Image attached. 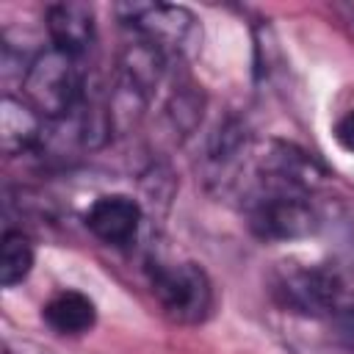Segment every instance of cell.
Segmentation results:
<instances>
[{"instance_id":"1","label":"cell","mask_w":354,"mask_h":354,"mask_svg":"<svg viewBox=\"0 0 354 354\" xmlns=\"http://www.w3.org/2000/svg\"><path fill=\"white\" fill-rule=\"evenodd\" d=\"M25 105L44 119H64L83 102V69L80 58L47 47L41 50L22 75Z\"/></svg>"},{"instance_id":"2","label":"cell","mask_w":354,"mask_h":354,"mask_svg":"<svg viewBox=\"0 0 354 354\" xmlns=\"http://www.w3.org/2000/svg\"><path fill=\"white\" fill-rule=\"evenodd\" d=\"M318 218L310 202V191L263 180L249 205V227L263 241H296L315 230Z\"/></svg>"},{"instance_id":"3","label":"cell","mask_w":354,"mask_h":354,"mask_svg":"<svg viewBox=\"0 0 354 354\" xmlns=\"http://www.w3.org/2000/svg\"><path fill=\"white\" fill-rule=\"evenodd\" d=\"M152 293L177 324H202L213 310V285L196 263H163L152 271Z\"/></svg>"},{"instance_id":"4","label":"cell","mask_w":354,"mask_h":354,"mask_svg":"<svg viewBox=\"0 0 354 354\" xmlns=\"http://www.w3.org/2000/svg\"><path fill=\"white\" fill-rule=\"evenodd\" d=\"M274 299L299 315H326L340 304L343 285L332 268L288 263L274 274Z\"/></svg>"},{"instance_id":"5","label":"cell","mask_w":354,"mask_h":354,"mask_svg":"<svg viewBox=\"0 0 354 354\" xmlns=\"http://www.w3.org/2000/svg\"><path fill=\"white\" fill-rule=\"evenodd\" d=\"M119 19L133 30L136 39L152 44L155 50H185L196 33V17L183 6L166 3H122L116 6Z\"/></svg>"},{"instance_id":"6","label":"cell","mask_w":354,"mask_h":354,"mask_svg":"<svg viewBox=\"0 0 354 354\" xmlns=\"http://www.w3.org/2000/svg\"><path fill=\"white\" fill-rule=\"evenodd\" d=\"M86 227L105 246H130L141 230V205L127 194H105L91 202Z\"/></svg>"},{"instance_id":"7","label":"cell","mask_w":354,"mask_h":354,"mask_svg":"<svg viewBox=\"0 0 354 354\" xmlns=\"http://www.w3.org/2000/svg\"><path fill=\"white\" fill-rule=\"evenodd\" d=\"M53 47L80 58L94 41V11L83 3H55L47 8Z\"/></svg>"},{"instance_id":"8","label":"cell","mask_w":354,"mask_h":354,"mask_svg":"<svg viewBox=\"0 0 354 354\" xmlns=\"http://www.w3.org/2000/svg\"><path fill=\"white\" fill-rule=\"evenodd\" d=\"M44 321L58 335H83L94 326L97 307L80 290H58L44 304Z\"/></svg>"},{"instance_id":"9","label":"cell","mask_w":354,"mask_h":354,"mask_svg":"<svg viewBox=\"0 0 354 354\" xmlns=\"http://www.w3.org/2000/svg\"><path fill=\"white\" fill-rule=\"evenodd\" d=\"M39 113L25 105V102H17L11 97L3 100V111H0V133H3V149L8 155L14 152H25L28 147H33L41 136V127H39Z\"/></svg>"},{"instance_id":"10","label":"cell","mask_w":354,"mask_h":354,"mask_svg":"<svg viewBox=\"0 0 354 354\" xmlns=\"http://www.w3.org/2000/svg\"><path fill=\"white\" fill-rule=\"evenodd\" d=\"M33 268V246L19 230H6L0 249V282L6 288L22 282Z\"/></svg>"},{"instance_id":"11","label":"cell","mask_w":354,"mask_h":354,"mask_svg":"<svg viewBox=\"0 0 354 354\" xmlns=\"http://www.w3.org/2000/svg\"><path fill=\"white\" fill-rule=\"evenodd\" d=\"M335 141L346 152H354V108L337 119V124H335Z\"/></svg>"},{"instance_id":"12","label":"cell","mask_w":354,"mask_h":354,"mask_svg":"<svg viewBox=\"0 0 354 354\" xmlns=\"http://www.w3.org/2000/svg\"><path fill=\"white\" fill-rule=\"evenodd\" d=\"M3 354H50V351L36 343H6Z\"/></svg>"}]
</instances>
